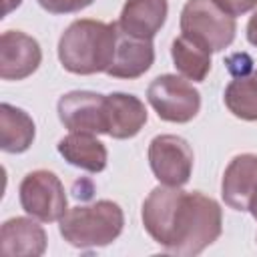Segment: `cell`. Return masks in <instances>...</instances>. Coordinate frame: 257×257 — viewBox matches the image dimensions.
<instances>
[{"mask_svg": "<svg viewBox=\"0 0 257 257\" xmlns=\"http://www.w3.org/2000/svg\"><path fill=\"white\" fill-rule=\"evenodd\" d=\"M36 126L32 116L8 102L0 104V149L10 155L24 153L32 147Z\"/></svg>", "mask_w": 257, "mask_h": 257, "instance_id": "cell-17", "label": "cell"}, {"mask_svg": "<svg viewBox=\"0 0 257 257\" xmlns=\"http://www.w3.org/2000/svg\"><path fill=\"white\" fill-rule=\"evenodd\" d=\"M147 100L167 122H191L201 110V92L179 74H161L147 88Z\"/></svg>", "mask_w": 257, "mask_h": 257, "instance_id": "cell-5", "label": "cell"}, {"mask_svg": "<svg viewBox=\"0 0 257 257\" xmlns=\"http://www.w3.org/2000/svg\"><path fill=\"white\" fill-rule=\"evenodd\" d=\"M247 40H249V44L257 46V8L253 10V14L247 22Z\"/></svg>", "mask_w": 257, "mask_h": 257, "instance_id": "cell-22", "label": "cell"}, {"mask_svg": "<svg viewBox=\"0 0 257 257\" xmlns=\"http://www.w3.org/2000/svg\"><path fill=\"white\" fill-rule=\"evenodd\" d=\"M46 243V231L34 217H12L0 227L2 257H40Z\"/></svg>", "mask_w": 257, "mask_h": 257, "instance_id": "cell-12", "label": "cell"}, {"mask_svg": "<svg viewBox=\"0 0 257 257\" xmlns=\"http://www.w3.org/2000/svg\"><path fill=\"white\" fill-rule=\"evenodd\" d=\"M106 135L118 141L133 139L145 126L149 112L145 102L128 92H110L104 96Z\"/></svg>", "mask_w": 257, "mask_h": 257, "instance_id": "cell-13", "label": "cell"}, {"mask_svg": "<svg viewBox=\"0 0 257 257\" xmlns=\"http://www.w3.org/2000/svg\"><path fill=\"white\" fill-rule=\"evenodd\" d=\"M2 2H4V16H8L12 10H16L22 4V0H2Z\"/></svg>", "mask_w": 257, "mask_h": 257, "instance_id": "cell-23", "label": "cell"}, {"mask_svg": "<svg viewBox=\"0 0 257 257\" xmlns=\"http://www.w3.org/2000/svg\"><path fill=\"white\" fill-rule=\"evenodd\" d=\"M183 193L185 191L181 187L159 185L143 201L141 219H143L145 231L165 251L171 247V241H173L175 217H177V209H179V203H181Z\"/></svg>", "mask_w": 257, "mask_h": 257, "instance_id": "cell-9", "label": "cell"}, {"mask_svg": "<svg viewBox=\"0 0 257 257\" xmlns=\"http://www.w3.org/2000/svg\"><path fill=\"white\" fill-rule=\"evenodd\" d=\"M255 187H257V155L241 153L233 157L221 181V197L225 205L235 211H247Z\"/></svg>", "mask_w": 257, "mask_h": 257, "instance_id": "cell-14", "label": "cell"}, {"mask_svg": "<svg viewBox=\"0 0 257 257\" xmlns=\"http://www.w3.org/2000/svg\"><path fill=\"white\" fill-rule=\"evenodd\" d=\"M255 78H257V70H255Z\"/></svg>", "mask_w": 257, "mask_h": 257, "instance_id": "cell-25", "label": "cell"}, {"mask_svg": "<svg viewBox=\"0 0 257 257\" xmlns=\"http://www.w3.org/2000/svg\"><path fill=\"white\" fill-rule=\"evenodd\" d=\"M171 58L181 76L193 82H203L211 72V52L187 36H177L171 44Z\"/></svg>", "mask_w": 257, "mask_h": 257, "instance_id": "cell-18", "label": "cell"}, {"mask_svg": "<svg viewBox=\"0 0 257 257\" xmlns=\"http://www.w3.org/2000/svg\"><path fill=\"white\" fill-rule=\"evenodd\" d=\"M155 62V46L149 38H139L133 36L116 24V44H114V54L112 62L106 70L108 76L112 78H139L143 76Z\"/></svg>", "mask_w": 257, "mask_h": 257, "instance_id": "cell-11", "label": "cell"}, {"mask_svg": "<svg viewBox=\"0 0 257 257\" xmlns=\"http://www.w3.org/2000/svg\"><path fill=\"white\" fill-rule=\"evenodd\" d=\"M247 211L253 215V219H257V187H255V191L251 195V201H249V209Z\"/></svg>", "mask_w": 257, "mask_h": 257, "instance_id": "cell-24", "label": "cell"}, {"mask_svg": "<svg viewBox=\"0 0 257 257\" xmlns=\"http://www.w3.org/2000/svg\"><path fill=\"white\" fill-rule=\"evenodd\" d=\"M116 44V22L78 18L58 40V60L64 70L80 76L106 72Z\"/></svg>", "mask_w": 257, "mask_h": 257, "instance_id": "cell-1", "label": "cell"}, {"mask_svg": "<svg viewBox=\"0 0 257 257\" xmlns=\"http://www.w3.org/2000/svg\"><path fill=\"white\" fill-rule=\"evenodd\" d=\"M149 165L161 185L183 187L193 173V147L179 135H157L149 143Z\"/></svg>", "mask_w": 257, "mask_h": 257, "instance_id": "cell-7", "label": "cell"}, {"mask_svg": "<svg viewBox=\"0 0 257 257\" xmlns=\"http://www.w3.org/2000/svg\"><path fill=\"white\" fill-rule=\"evenodd\" d=\"M169 14L167 0H126L116 24L120 30L153 40L157 32L165 26Z\"/></svg>", "mask_w": 257, "mask_h": 257, "instance_id": "cell-15", "label": "cell"}, {"mask_svg": "<svg viewBox=\"0 0 257 257\" xmlns=\"http://www.w3.org/2000/svg\"><path fill=\"white\" fill-rule=\"evenodd\" d=\"M213 2L231 16H241L257 8V0H213Z\"/></svg>", "mask_w": 257, "mask_h": 257, "instance_id": "cell-21", "label": "cell"}, {"mask_svg": "<svg viewBox=\"0 0 257 257\" xmlns=\"http://www.w3.org/2000/svg\"><path fill=\"white\" fill-rule=\"evenodd\" d=\"M181 32L209 52H221L235 40V16L221 10L213 0H187L181 10Z\"/></svg>", "mask_w": 257, "mask_h": 257, "instance_id": "cell-4", "label": "cell"}, {"mask_svg": "<svg viewBox=\"0 0 257 257\" xmlns=\"http://www.w3.org/2000/svg\"><path fill=\"white\" fill-rule=\"evenodd\" d=\"M20 207L42 223H54L68 211L66 191L56 173L48 169L30 171L18 187Z\"/></svg>", "mask_w": 257, "mask_h": 257, "instance_id": "cell-6", "label": "cell"}, {"mask_svg": "<svg viewBox=\"0 0 257 257\" xmlns=\"http://www.w3.org/2000/svg\"><path fill=\"white\" fill-rule=\"evenodd\" d=\"M36 2L40 4V8H44L50 14H72L84 10L94 0H36Z\"/></svg>", "mask_w": 257, "mask_h": 257, "instance_id": "cell-20", "label": "cell"}, {"mask_svg": "<svg viewBox=\"0 0 257 257\" xmlns=\"http://www.w3.org/2000/svg\"><path fill=\"white\" fill-rule=\"evenodd\" d=\"M223 102L229 112L241 120H257V78L255 76H235L225 92Z\"/></svg>", "mask_w": 257, "mask_h": 257, "instance_id": "cell-19", "label": "cell"}, {"mask_svg": "<svg viewBox=\"0 0 257 257\" xmlns=\"http://www.w3.org/2000/svg\"><path fill=\"white\" fill-rule=\"evenodd\" d=\"M104 96L92 90H72L58 98L56 112L64 128L70 133L106 135Z\"/></svg>", "mask_w": 257, "mask_h": 257, "instance_id": "cell-8", "label": "cell"}, {"mask_svg": "<svg viewBox=\"0 0 257 257\" xmlns=\"http://www.w3.org/2000/svg\"><path fill=\"white\" fill-rule=\"evenodd\" d=\"M42 48L38 40L22 30H6L0 36V78L24 80L38 70Z\"/></svg>", "mask_w": 257, "mask_h": 257, "instance_id": "cell-10", "label": "cell"}, {"mask_svg": "<svg viewBox=\"0 0 257 257\" xmlns=\"http://www.w3.org/2000/svg\"><path fill=\"white\" fill-rule=\"evenodd\" d=\"M223 233V211L221 205L201 193L191 191L183 193L175 227H173V241L167 249L175 255H199L203 249L213 245Z\"/></svg>", "mask_w": 257, "mask_h": 257, "instance_id": "cell-2", "label": "cell"}, {"mask_svg": "<svg viewBox=\"0 0 257 257\" xmlns=\"http://www.w3.org/2000/svg\"><path fill=\"white\" fill-rule=\"evenodd\" d=\"M58 223V231L68 245L78 249L106 247L122 233L124 213L118 203L100 199L68 209Z\"/></svg>", "mask_w": 257, "mask_h": 257, "instance_id": "cell-3", "label": "cell"}, {"mask_svg": "<svg viewBox=\"0 0 257 257\" xmlns=\"http://www.w3.org/2000/svg\"><path fill=\"white\" fill-rule=\"evenodd\" d=\"M60 157L82 171L100 173L106 169L108 151L104 143H100L92 133H68L56 145Z\"/></svg>", "mask_w": 257, "mask_h": 257, "instance_id": "cell-16", "label": "cell"}]
</instances>
